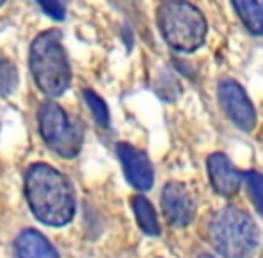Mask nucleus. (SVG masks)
<instances>
[{
    "instance_id": "nucleus-1",
    "label": "nucleus",
    "mask_w": 263,
    "mask_h": 258,
    "mask_svg": "<svg viewBox=\"0 0 263 258\" xmlns=\"http://www.w3.org/2000/svg\"><path fill=\"white\" fill-rule=\"evenodd\" d=\"M25 197L34 217L47 226H65L76 215V195L70 181L47 163L27 169Z\"/></svg>"
},
{
    "instance_id": "nucleus-2",
    "label": "nucleus",
    "mask_w": 263,
    "mask_h": 258,
    "mask_svg": "<svg viewBox=\"0 0 263 258\" xmlns=\"http://www.w3.org/2000/svg\"><path fill=\"white\" fill-rule=\"evenodd\" d=\"M31 73L40 90L49 97H59L70 86L72 72L61 43V32L50 29L36 36L31 45Z\"/></svg>"
},
{
    "instance_id": "nucleus-3",
    "label": "nucleus",
    "mask_w": 263,
    "mask_h": 258,
    "mask_svg": "<svg viewBox=\"0 0 263 258\" xmlns=\"http://www.w3.org/2000/svg\"><path fill=\"white\" fill-rule=\"evenodd\" d=\"M208 238L224 258H253L258 249V226L246 212L235 206L218 210L210 220Z\"/></svg>"
},
{
    "instance_id": "nucleus-4",
    "label": "nucleus",
    "mask_w": 263,
    "mask_h": 258,
    "mask_svg": "<svg viewBox=\"0 0 263 258\" xmlns=\"http://www.w3.org/2000/svg\"><path fill=\"white\" fill-rule=\"evenodd\" d=\"M158 27L165 42L179 52L202 47L208 25L202 13L186 0H165L158 7Z\"/></svg>"
},
{
    "instance_id": "nucleus-5",
    "label": "nucleus",
    "mask_w": 263,
    "mask_h": 258,
    "mask_svg": "<svg viewBox=\"0 0 263 258\" xmlns=\"http://www.w3.org/2000/svg\"><path fill=\"white\" fill-rule=\"evenodd\" d=\"M40 135L50 151L61 158L72 160L83 147V127L65 112L59 104L47 101L38 112Z\"/></svg>"
},
{
    "instance_id": "nucleus-6",
    "label": "nucleus",
    "mask_w": 263,
    "mask_h": 258,
    "mask_svg": "<svg viewBox=\"0 0 263 258\" xmlns=\"http://www.w3.org/2000/svg\"><path fill=\"white\" fill-rule=\"evenodd\" d=\"M218 102L228 117L243 131H251L256 124V112L246 90L235 79H222L218 83Z\"/></svg>"
},
{
    "instance_id": "nucleus-7",
    "label": "nucleus",
    "mask_w": 263,
    "mask_h": 258,
    "mask_svg": "<svg viewBox=\"0 0 263 258\" xmlns=\"http://www.w3.org/2000/svg\"><path fill=\"white\" fill-rule=\"evenodd\" d=\"M161 208L172 226H186L195 215V202L183 183L170 181L161 192Z\"/></svg>"
},
{
    "instance_id": "nucleus-8",
    "label": "nucleus",
    "mask_w": 263,
    "mask_h": 258,
    "mask_svg": "<svg viewBox=\"0 0 263 258\" xmlns=\"http://www.w3.org/2000/svg\"><path fill=\"white\" fill-rule=\"evenodd\" d=\"M117 154L122 161L125 179L131 183V187H135L136 190H142V192L149 190L154 183V171L147 154L125 142L118 143Z\"/></svg>"
},
{
    "instance_id": "nucleus-9",
    "label": "nucleus",
    "mask_w": 263,
    "mask_h": 258,
    "mask_svg": "<svg viewBox=\"0 0 263 258\" xmlns=\"http://www.w3.org/2000/svg\"><path fill=\"white\" fill-rule=\"evenodd\" d=\"M208 174L215 192L224 197L235 195L242 185V174L222 153H215L208 158Z\"/></svg>"
},
{
    "instance_id": "nucleus-10",
    "label": "nucleus",
    "mask_w": 263,
    "mask_h": 258,
    "mask_svg": "<svg viewBox=\"0 0 263 258\" xmlns=\"http://www.w3.org/2000/svg\"><path fill=\"white\" fill-rule=\"evenodd\" d=\"M16 258H59L54 246L36 230H24L14 241Z\"/></svg>"
},
{
    "instance_id": "nucleus-11",
    "label": "nucleus",
    "mask_w": 263,
    "mask_h": 258,
    "mask_svg": "<svg viewBox=\"0 0 263 258\" xmlns=\"http://www.w3.org/2000/svg\"><path fill=\"white\" fill-rule=\"evenodd\" d=\"M240 20L253 34H263V7L258 0H233Z\"/></svg>"
},
{
    "instance_id": "nucleus-12",
    "label": "nucleus",
    "mask_w": 263,
    "mask_h": 258,
    "mask_svg": "<svg viewBox=\"0 0 263 258\" xmlns=\"http://www.w3.org/2000/svg\"><path fill=\"white\" fill-rule=\"evenodd\" d=\"M133 210H135L136 220H138L140 228L143 233L147 235H159V223L154 206L151 205V201L143 195H136L133 197Z\"/></svg>"
},
{
    "instance_id": "nucleus-13",
    "label": "nucleus",
    "mask_w": 263,
    "mask_h": 258,
    "mask_svg": "<svg viewBox=\"0 0 263 258\" xmlns=\"http://www.w3.org/2000/svg\"><path fill=\"white\" fill-rule=\"evenodd\" d=\"M18 86V70L11 60L0 54V94L9 95Z\"/></svg>"
},
{
    "instance_id": "nucleus-14",
    "label": "nucleus",
    "mask_w": 263,
    "mask_h": 258,
    "mask_svg": "<svg viewBox=\"0 0 263 258\" xmlns=\"http://www.w3.org/2000/svg\"><path fill=\"white\" fill-rule=\"evenodd\" d=\"M83 97H84V101H86L88 108L93 113V119L97 120V124H101L102 127L109 126V109H107L106 102L91 90H84Z\"/></svg>"
},
{
    "instance_id": "nucleus-15",
    "label": "nucleus",
    "mask_w": 263,
    "mask_h": 258,
    "mask_svg": "<svg viewBox=\"0 0 263 258\" xmlns=\"http://www.w3.org/2000/svg\"><path fill=\"white\" fill-rule=\"evenodd\" d=\"M243 181L247 185V192L251 195V201L256 206V210L263 217V176L260 172L249 171L243 176Z\"/></svg>"
},
{
    "instance_id": "nucleus-16",
    "label": "nucleus",
    "mask_w": 263,
    "mask_h": 258,
    "mask_svg": "<svg viewBox=\"0 0 263 258\" xmlns=\"http://www.w3.org/2000/svg\"><path fill=\"white\" fill-rule=\"evenodd\" d=\"M47 14L55 20H63L66 13V0H38Z\"/></svg>"
},
{
    "instance_id": "nucleus-17",
    "label": "nucleus",
    "mask_w": 263,
    "mask_h": 258,
    "mask_svg": "<svg viewBox=\"0 0 263 258\" xmlns=\"http://www.w3.org/2000/svg\"><path fill=\"white\" fill-rule=\"evenodd\" d=\"M199 258H215V256H211V255H201Z\"/></svg>"
},
{
    "instance_id": "nucleus-18",
    "label": "nucleus",
    "mask_w": 263,
    "mask_h": 258,
    "mask_svg": "<svg viewBox=\"0 0 263 258\" xmlns=\"http://www.w3.org/2000/svg\"><path fill=\"white\" fill-rule=\"evenodd\" d=\"M4 2H6V0H0V6H2V4H4Z\"/></svg>"
}]
</instances>
